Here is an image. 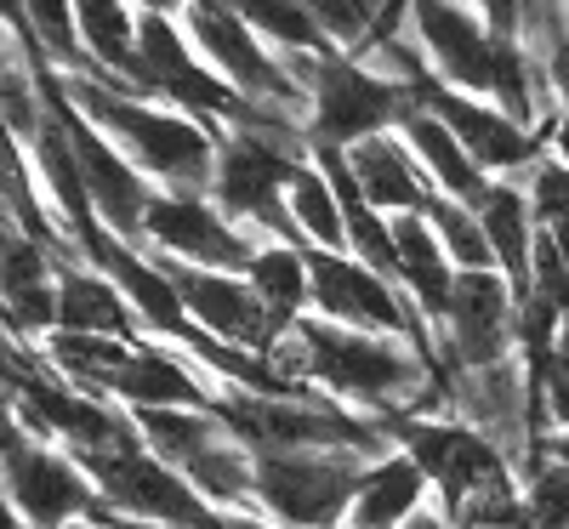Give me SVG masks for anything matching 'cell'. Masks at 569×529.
Returning a JSON list of instances; mask_svg holds the SVG:
<instances>
[{
  "instance_id": "cell-1",
  "label": "cell",
  "mask_w": 569,
  "mask_h": 529,
  "mask_svg": "<svg viewBox=\"0 0 569 529\" xmlns=\"http://www.w3.org/2000/svg\"><path fill=\"white\" fill-rule=\"evenodd\" d=\"M268 359L330 399L353 410L388 416V410H439L433 393V365L405 336H376L353 325H330L319 313H302L291 330L268 348Z\"/></svg>"
},
{
  "instance_id": "cell-2",
  "label": "cell",
  "mask_w": 569,
  "mask_h": 529,
  "mask_svg": "<svg viewBox=\"0 0 569 529\" xmlns=\"http://www.w3.org/2000/svg\"><path fill=\"white\" fill-rule=\"evenodd\" d=\"M52 74L63 86V98L154 188L211 194V171H217V126L211 120L188 114V109H177L166 98H131V91L86 74V69H52Z\"/></svg>"
},
{
  "instance_id": "cell-3",
  "label": "cell",
  "mask_w": 569,
  "mask_h": 529,
  "mask_svg": "<svg viewBox=\"0 0 569 529\" xmlns=\"http://www.w3.org/2000/svg\"><path fill=\"white\" fill-rule=\"evenodd\" d=\"M279 63L308 98V149H353L359 137L393 131L410 109V86L376 74L337 46H279Z\"/></svg>"
},
{
  "instance_id": "cell-4",
  "label": "cell",
  "mask_w": 569,
  "mask_h": 529,
  "mask_svg": "<svg viewBox=\"0 0 569 529\" xmlns=\"http://www.w3.org/2000/svg\"><path fill=\"white\" fill-rule=\"evenodd\" d=\"M382 427H388L393 450H405L421 467V478L433 485V501L445 512H456L467 496H479L490 485L518 478L507 450L496 439H485L472 421L450 416V410H388Z\"/></svg>"
},
{
  "instance_id": "cell-5",
  "label": "cell",
  "mask_w": 569,
  "mask_h": 529,
  "mask_svg": "<svg viewBox=\"0 0 569 529\" xmlns=\"http://www.w3.org/2000/svg\"><path fill=\"white\" fill-rule=\"evenodd\" d=\"M177 23H182L188 40H194L200 63H206L211 74H222L233 91H240V98H251V103H262V109H273V114H284V120H297V126L308 120V98L297 91V80L284 74L279 46L262 40L240 12L211 7V0H182ZM302 131H308V126H302Z\"/></svg>"
},
{
  "instance_id": "cell-6",
  "label": "cell",
  "mask_w": 569,
  "mask_h": 529,
  "mask_svg": "<svg viewBox=\"0 0 569 529\" xmlns=\"http://www.w3.org/2000/svg\"><path fill=\"white\" fill-rule=\"evenodd\" d=\"M365 461L359 450H257V512L279 529H342Z\"/></svg>"
},
{
  "instance_id": "cell-7",
  "label": "cell",
  "mask_w": 569,
  "mask_h": 529,
  "mask_svg": "<svg viewBox=\"0 0 569 529\" xmlns=\"http://www.w3.org/2000/svg\"><path fill=\"white\" fill-rule=\"evenodd\" d=\"M308 313L330 325H353L376 336H405L433 365V325L421 319V308L405 297V285L376 273L353 251H308Z\"/></svg>"
},
{
  "instance_id": "cell-8",
  "label": "cell",
  "mask_w": 569,
  "mask_h": 529,
  "mask_svg": "<svg viewBox=\"0 0 569 529\" xmlns=\"http://www.w3.org/2000/svg\"><path fill=\"white\" fill-rule=\"evenodd\" d=\"M0 485H7L29 529H63L74 518L98 512V485L74 461V450L23 432L12 416V399L0 405Z\"/></svg>"
},
{
  "instance_id": "cell-9",
  "label": "cell",
  "mask_w": 569,
  "mask_h": 529,
  "mask_svg": "<svg viewBox=\"0 0 569 529\" xmlns=\"http://www.w3.org/2000/svg\"><path fill=\"white\" fill-rule=\"evenodd\" d=\"M74 461L91 472V485H98V512L142 518V523H194V529H206L211 512H217L171 461H160L142 439H131L120 450H91V456H74Z\"/></svg>"
},
{
  "instance_id": "cell-10",
  "label": "cell",
  "mask_w": 569,
  "mask_h": 529,
  "mask_svg": "<svg viewBox=\"0 0 569 529\" xmlns=\"http://www.w3.org/2000/svg\"><path fill=\"white\" fill-rule=\"evenodd\" d=\"M410 98L427 109V114H439L456 142L479 160L490 177H525L541 154H547V137L530 131V126H518L507 109H496L490 98H472V91H456L450 80H439L433 69H416L410 74Z\"/></svg>"
},
{
  "instance_id": "cell-11",
  "label": "cell",
  "mask_w": 569,
  "mask_h": 529,
  "mask_svg": "<svg viewBox=\"0 0 569 529\" xmlns=\"http://www.w3.org/2000/svg\"><path fill=\"white\" fill-rule=\"evenodd\" d=\"M40 80H46V98H52V109H58L69 142H74V160H80V177H86V194H91V211H98V222H103L109 233L131 239V246H142V217H149L154 182L142 177V171L114 149V142L63 98L52 63H40Z\"/></svg>"
},
{
  "instance_id": "cell-12",
  "label": "cell",
  "mask_w": 569,
  "mask_h": 529,
  "mask_svg": "<svg viewBox=\"0 0 569 529\" xmlns=\"http://www.w3.org/2000/svg\"><path fill=\"white\" fill-rule=\"evenodd\" d=\"M149 251V246H142ZM166 279L177 285V297L188 308V319H194L200 330H211L217 342H233V348H251V353H268L273 342L291 325H284L262 297H257V285L246 273H228V268H194V262H177L166 251H149Z\"/></svg>"
},
{
  "instance_id": "cell-13",
  "label": "cell",
  "mask_w": 569,
  "mask_h": 529,
  "mask_svg": "<svg viewBox=\"0 0 569 529\" xmlns=\"http://www.w3.org/2000/svg\"><path fill=\"white\" fill-rule=\"evenodd\" d=\"M142 246L166 251L177 262H194V268H228V273H246V262L257 257L262 239L251 228L233 222L211 194H177V188H154L149 217H142Z\"/></svg>"
},
{
  "instance_id": "cell-14",
  "label": "cell",
  "mask_w": 569,
  "mask_h": 529,
  "mask_svg": "<svg viewBox=\"0 0 569 529\" xmlns=\"http://www.w3.org/2000/svg\"><path fill=\"white\" fill-rule=\"evenodd\" d=\"M410 40L439 80L472 91V98H490L496 52L507 34H496L467 0H410Z\"/></svg>"
},
{
  "instance_id": "cell-15",
  "label": "cell",
  "mask_w": 569,
  "mask_h": 529,
  "mask_svg": "<svg viewBox=\"0 0 569 529\" xmlns=\"http://www.w3.org/2000/svg\"><path fill=\"white\" fill-rule=\"evenodd\" d=\"M348 154V171H353V182L365 188V200L376 206V211H388V217H399V211H427L433 206V177L421 171V160H416V149L399 137V126L393 131H376V137H359L353 149H342Z\"/></svg>"
},
{
  "instance_id": "cell-16",
  "label": "cell",
  "mask_w": 569,
  "mask_h": 529,
  "mask_svg": "<svg viewBox=\"0 0 569 529\" xmlns=\"http://www.w3.org/2000/svg\"><path fill=\"white\" fill-rule=\"evenodd\" d=\"M58 330H86V336H149L137 319V308L126 302V291L91 268L86 257H58Z\"/></svg>"
},
{
  "instance_id": "cell-17",
  "label": "cell",
  "mask_w": 569,
  "mask_h": 529,
  "mask_svg": "<svg viewBox=\"0 0 569 529\" xmlns=\"http://www.w3.org/2000/svg\"><path fill=\"white\" fill-rule=\"evenodd\" d=\"M427 501H433V485L421 478V467L405 450H382L365 461L342 529H405Z\"/></svg>"
},
{
  "instance_id": "cell-18",
  "label": "cell",
  "mask_w": 569,
  "mask_h": 529,
  "mask_svg": "<svg viewBox=\"0 0 569 529\" xmlns=\"http://www.w3.org/2000/svg\"><path fill=\"white\" fill-rule=\"evenodd\" d=\"M485 222V239L496 251V273L512 285V297H530V251H536V217H530V194L518 177H496L479 200H472Z\"/></svg>"
},
{
  "instance_id": "cell-19",
  "label": "cell",
  "mask_w": 569,
  "mask_h": 529,
  "mask_svg": "<svg viewBox=\"0 0 569 529\" xmlns=\"http://www.w3.org/2000/svg\"><path fill=\"white\" fill-rule=\"evenodd\" d=\"M388 222H393V251H399V285H405V297L421 308L427 325H439L445 308H450V291H456V262L445 257V246H439V233H433V222H427V217L399 211Z\"/></svg>"
},
{
  "instance_id": "cell-20",
  "label": "cell",
  "mask_w": 569,
  "mask_h": 529,
  "mask_svg": "<svg viewBox=\"0 0 569 529\" xmlns=\"http://www.w3.org/2000/svg\"><path fill=\"white\" fill-rule=\"evenodd\" d=\"M399 137L416 149L421 171L433 177V188H439V194H450V200H467V206H472V200H479L485 188L496 182V177L456 142V131H450L439 114H427L416 98H410V109H405V120H399Z\"/></svg>"
},
{
  "instance_id": "cell-21",
  "label": "cell",
  "mask_w": 569,
  "mask_h": 529,
  "mask_svg": "<svg viewBox=\"0 0 569 529\" xmlns=\"http://www.w3.org/2000/svg\"><path fill=\"white\" fill-rule=\"evenodd\" d=\"M284 211H291V228L302 233L308 251H348V222H342V200H337V182L325 177V166L297 160L291 182H284Z\"/></svg>"
},
{
  "instance_id": "cell-22",
  "label": "cell",
  "mask_w": 569,
  "mask_h": 529,
  "mask_svg": "<svg viewBox=\"0 0 569 529\" xmlns=\"http://www.w3.org/2000/svg\"><path fill=\"white\" fill-rule=\"evenodd\" d=\"M246 279L257 285V297L284 325H297L308 313V246H291V239H262L257 257L246 262Z\"/></svg>"
},
{
  "instance_id": "cell-23",
  "label": "cell",
  "mask_w": 569,
  "mask_h": 529,
  "mask_svg": "<svg viewBox=\"0 0 569 529\" xmlns=\"http://www.w3.org/2000/svg\"><path fill=\"white\" fill-rule=\"evenodd\" d=\"M518 182H525V194H530L536 228L552 239V246L563 251V262H569V160L558 149H547Z\"/></svg>"
},
{
  "instance_id": "cell-24",
  "label": "cell",
  "mask_w": 569,
  "mask_h": 529,
  "mask_svg": "<svg viewBox=\"0 0 569 529\" xmlns=\"http://www.w3.org/2000/svg\"><path fill=\"white\" fill-rule=\"evenodd\" d=\"M427 222H433L439 233V246L456 268H496V251H490V239H485V222L479 211H472L467 200H450V194H433V206L421 211Z\"/></svg>"
},
{
  "instance_id": "cell-25",
  "label": "cell",
  "mask_w": 569,
  "mask_h": 529,
  "mask_svg": "<svg viewBox=\"0 0 569 529\" xmlns=\"http://www.w3.org/2000/svg\"><path fill=\"white\" fill-rule=\"evenodd\" d=\"M302 7L337 52L359 58L365 40L376 34V23H382V12H388V0H302Z\"/></svg>"
},
{
  "instance_id": "cell-26",
  "label": "cell",
  "mask_w": 569,
  "mask_h": 529,
  "mask_svg": "<svg viewBox=\"0 0 569 529\" xmlns=\"http://www.w3.org/2000/svg\"><path fill=\"white\" fill-rule=\"evenodd\" d=\"M525 529H569V461L536 456L525 472Z\"/></svg>"
},
{
  "instance_id": "cell-27",
  "label": "cell",
  "mask_w": 569,
  "mask_h": 529,
  "mask_svg": "<svg viewBox=\"0 0 569 529\" xmlns=\"http://www.w3.org/2000/svg\"><path fill=\"white\" fill-rule=\"evenodd\" d=\"M530 370V388H536V410H541V432H569V325L558 336V348Z\"/></svg>"
},
{
  "instance_id": "cell-28",
  "label": "cell",
  "mask_w": 569,
  "mask_h": 529,
  "mask_svg": "<svg viewBox=\"0 0 569 529\" xmlns=\"http://www.w3.org/2000/svg\"><path fill=\"white\" fill-rule=\"evenodd\" d=\"M496 34H518V18H525V0H467Z\"/></svg>"
},
{
  "instance_id": "cell-29",
  "label": "cell",
  "mask_w": 569,
  "mask_h": 529,
  "mask_svg": "<svg viewBox=\"0 0 569 529\" xmlns=\"http://www.w3.org/2000/svg\"><path fill=\"white\" fill-rule=\"evenodd\" d=\"M206 529H279L273 518H262L257 507H222V512H211V523Z\"/></svg>"
},
{
  "instance_id": "cell-30",
  "label": "cell",
  "mask_w": 569,
  "mask_h": 529,
  "mask_svg": "<svg viewBox=\"0 0 569 529\" xmlns=\"http://www.w3.org/2000/svg\"><path fill=\"white\" fill-rule=\"evenodd\" d=\"M536 456H552V461H569V432H541Z\"/></svg>"
},
{
  "instance_id": "cell-31",
  "label": "cell",
  "mask_w": 569,
  "mask_h": 529,
  "mask_svg": "<svg viewBox=\"0 0 569 529\" xmlns=\"http://www.w3.org/2000/svg\"><path fill=\"white\" fill-rule=\"evenodd\" d=\"M0 529H29V523H23V512L12 507V496H7V485H0Z\"/></svg>"
},
{
  "instance_id": "cell-32",
  "label": "cell",
  "mask_w": 569,
  "mask_h": 529,
  "mask_svg": "<svg viewBox=\"0 0 569 529\" xmlns=\"http://www.w3.org/2000/svg\"><path fill=\"white\" fill-rule=\"evenodd\" d=\"M0 23H7V29H23V0H0Z\"/></svg>"
},
{
  "instance_id": "cell-33",
  "label": "cell",
  "mask_w": 569,
  "mask_h": 529,
  "mask_svg": "<svg viewBox=\"0 0 569 529\" xmlns=\"http://www.w3.org/2000/svg\"><path fill=\"white\" fill-rule=\"evenodd\" d=\"M63 529H114L103 512H91V518H74V523H63Z\"/></svg>"
}]
</instances>
